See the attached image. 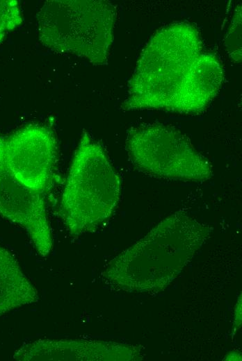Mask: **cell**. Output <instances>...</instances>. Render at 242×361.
I'll list each match as a JSON object with an SVG mask.
<instances>
[{
    "mask_svg": "<svg viewBox=\"0 0 242 361\" xmlns=\"http://www.w3.org/2000/svg\"><path fill=\"white\" fill-rule=\"evenodd\" d=\"M0 215L22 227L38 254L47 257L53 249V237L44 194L26 186L9 168L0 135Z\"/></svg>",
    "mask_w": 242,
    "mask_h": 361,
    "instance_id": "cell-6",
    "label": "cell"
},
{
    "mask_svg": "<svg viewBox=\"0 0 242 361\" xmlns=\"http://www.w3.org/2000/svg\"><path fill=\"white\" fill-rule=\"evenodd\" d=\"M120 178L102 146L83 131L73 156L61 196L59 215L69 233L94 231L116 208Z\"/></svg>",
    "mask_w": 242,
    "mask_h": 361,
    "instance_id": "cell-2",
    "label": "cell"
},
{
    "mask_svg": "<svg viewBox=\"0 0 242 361\" xmlns=\"http://www.w3.org/2000/svg\"><path fill=\"white\" fill-rule=\"evenodd\" d=\"M23 21L19 3L17 0H0V43L6 35Z\"/></svg>",
    "mask_w": 242,
    "mask_h": 361,
    "instance_id": "cell-9",
    "label": "cell"
},
{
    "mask_svg": "<svg viewBox=\"0 0 242 361\" xmlns=\"http://www.w3.org/2000/svg\"><path fill=\"white\" fill-rule=\"evenodd\" d=\"M36 288L24 275L15 256L0 245V316L38 301Z\"/></svg>",
    "mask_w": 242,
    "mask_h": 361,
    "instance_id": "cell-8",
    "label": "cell"
},
{
    "mask_svg": "<svg viewBox=\"0 0 242 361\" xmlns=\"http://www.w3.org/2000/svg\"><path fill=\"white\" fill-rule=\"evenodd\" d=\"M223 77L220 60L204 51L197 29L174 23L155 33L142 51L121 108L200 114L218 94Z\"/></svg>",
    "mask_w": 242,
    "mask_h": 361,
    "instance_id": "cell-1",
    "label": "cell"
},
{
    "mask_svg": "<svg viewBox=\"0 0 242 361\" xmlns=\"http://www.w3.org/2000/svg\"><path fill=\"white\" fill-rule=\"evenodd\" d=\"M116 16V8L108 1H46L36 16L38 38L52 51L106 65Z\"/></svg>",
    "mask_w": 242,
    "mask_h": 361,
    "instance_id": "cell-3",
    "label": "cell"
},
{
    "mask_svg": "<svg viewBox=\"0 0 242 361\" xmlns=\"http://www.w3.org/2000/svg\"><path fill=\"white\" fill-rule=\"evenodd\" d=\"M132 349L114 342L81 339H38L22 345L13 358L20 361L127 360Z\"/></svg>",
    "mask_w": 242,
    "mask_h": 361,
    "instance_id": "cell-7",
    "label": "cell"
},
{
    "mask_svg": "<svg viewBox=\"0 0 242 361\" xmlns=\"http://www.w3.org/2000/svg\"><path fill=\"white\" fill-rule=\"evenodd\" d=\"M6 162L15 177L42 194L51 181L58 145L52 129L30 124L8 136L2 135Z\"/></svg>",
    "mask_w": 242,
    "mask_h": 361,
    "instance_id": "cell-5",
    "label": "cell"
},
{
    "mask_svg": "<svg viewBox=\"0 0 242 361\" xmlns=\"http://www.w3.org/2000/svg\"><path fill=\"white\" fill-rule=\"evenodd\" d=\"M129 158L139 171L153 177L204 182L213 175L210 162L176 128L147 124L130 128L126 140Z\"/></svg>",
    "mask_w": 242,
    "mask_h": 361,
    "instance_id": "cell-4",
    "label": "cell"
},
{
    "mask_svg": "<svg viewBox=\"0 0 242 361\" xmlns=\"http://www.w3.org/2000/svg\"><path fill=\"white\" fill-rule=\"evenodd\" d=\"M227 53L234 62L241 60V5L236 8L232 22L224 40Z\"/></svg>",
    "mask_w": 242,
    "mask_h": 361,
    "instance_id": "cell-10",
    "label": "cell"
}]
</instances>
